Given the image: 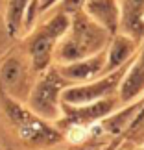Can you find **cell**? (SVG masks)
<instances>
[{
	"mask_svg": "<svg viewBox=\"0 0 144 150\" xmlns=\"http://www.w3.org/2000/svg\"><path fill=\"white\" fill-rule=\"evenodd\" d=\"M63 87L61 78L55 72H50L35 87L32 95V108L44 117H55L57 113V95Z\"/></svg>",
	"mask_w": 144,
	"mask_h": 150,
	"instance_id": "6da1fadb",
	"label": "cell"
},
{
	"mask_svg": "<svg viewBox=\"0 0 144 150\" xmlns=\"http://www.w3.org/2000/svg\"><path fill=\"white\" fill-rule=\"evenodd\" d=\"M87 11L105 30H114L118 24V8L114 0H87Z\"/></svg>",
	"mask_w": 144,
	"mask_h": 150,
	"instance_id": "5b68a950",
	"label": "cell"
},
{
	"mask_svg": "<svg viewBox=\"0 0 144 150\" xmlns=\"http://www.w3.org/2000/svg\"><path fill=\"white\" fill-rule=\"evenodd\" d=\"M124 28L133 37H140L144 32V0L124 2Z\"/></svg>",
	"mask_w": 144,
	"mask_h": 150,
	"instance_id": "8992f818",
	"label": "cell"
},
{
	"mask_svg": "<svg viewBox=\"0 0 144 150\" xmlns=\"http://www.w3.org/2000/svg\"><path fill=\"white\" fill-rule=\"evenodd\" d=\"M24 2L26 0H11V11H9V22H11V30L19 24L20 13L24 9Z\"/></svg>",
	"mask_w": 144,
	"mask_h": 150,
	"instance_id": "4fadbf2b",
	"label": "cell"
},
{
	"mask_svg": "<svg viewBox=\"0 0 144 150\" xmlns=\"http://www.w3.org/2000/svg\"><path fill=\"white\" fill-rule=\"evenodd\" d=\"M113 109V100H100V102H89L81 104V108L72 109L70 115L78 122H91V120L102 119Z\"/></svg>",
	"mask_w": 144,
	"mask_h": 150,
	"instance_id": "9c48e42d",
	"label": "cell"
},
{
	"mask_svg": "<svg viewBox=\"0 0 144 150\" xmlns=\"http://www.w3.org/2000/svg\"><path fill=\"white\" fill-rule=\"evenodd\" d=\"M70 39L83 50L85 56H89L103 45L105 33L102 32V28L96 22L87 21V19H78L74 22V33Z\"/></svg>",
	"mask_w": 144,
	"mask_h": 150,
	"instance_id": "3957f363",
	"label": "cell"
},
{
	"mask_svg": "<svg viewBox=\"0 0 144 150\" xmlns=\"http://www.w3.org/2000/svg\"><path fill=\"white\" fill-rule=\"evenodd\" d=\"M103 67H105V57L102 56L91 57V59H81L70 67H67L65 76L72 80H87V78H93L100 71H103Z\"/></svg>",
	"mask_w": 144,
	"mask_h": 150,
	"instance_id": "ba28073f",
	"label": "cell"
},
{
	"mask_svg": "<svg viewBox=\"0 0 144 150\" xmlns=\"http://www.w3.org/2000/svg\"><path fill=\"white\" fill-rule=\"evenodd\" d=\"M131 52H133V43L126 37H117L111 47V52H109V57H107V65L103 67V71H113V69L120 67L131 56Z\"/></svg>",
	"mask_w": 144,
	"mask_h": 150,
	"instance_id": "30bf717a",
	"label": "cell"
},
{
	"mask_svg": "<svg viewBox=\"0 0 144 150\" xmlns=\"http://www.w3.org/2000/svg\"><path fill=\"white\" fill-rule=\"evenodd\" d=\"M54 39L55 37H52V35H48L46 32H43L41 35L33 41V45H32V56H33V61H35V67L37 69H43L48 63Z\"/></svg>",
	"mask_w": 144,
	"mask_h": 150,
	"instance_id": "8fae6325",
	"label": "cell"
},
{
	"mask_svg": "<svg viewBox=\"0 0 144 150\" xmlns=\"http://www.w3.org/2000/svg\"><path fill=\"white\" fill-rule=\"evenodd\" d=\"M85 137H87V130H85V126H81V124L74 126V128L68 132V139L72 143H81V141H85Z\"/></svg>",
	"mask_w": 144,
	"mask_h": 150,
	"instance_id": "5bb4252c",
	"label": "cell"
},
{
	"mask_svg": "<svg viewBox=\"0 0 144 150\" xmlns=\"http://www.w3.org/2000/svg\"><path fill=\"white\" fill-rule=\"evenodd\" d=\"M8 108V115L11 117L15 124H19V130H20V135L26 137L28 141H33V143H46V141H54L55 139V134H52V130H48L46 126H43L39 120L32 119V115H28L26 111H22L19 106H15L13 102L6 104Z\"/></svg>",
	"mask_w": 144,
	"mask_h": 150,
	"instance_id": "7a4b0ae2",
	"label": "cell"
},
{
	"mask_svg": "<svg viewBox=\"0 0 144 150\" xmlns=\"http://www.w3.org/2000/svg\"><path fill=\"white\" fill-rule=\"evenodd\" d=\"M144 89V50L140 59L135 63V67H131L128 76L124 78L122 87H120V96L124 100H131Z\"/></svg>",
	"mask_w": 144,
	"mask_h": 150,
	"instance_id": "52a82bcc",
	"label": "cell"
},
{
	"mask_svg": "<svg viewBox=\"0 0 144 150\" xmlns=\"http://www.w3.org/2000/svg\"><path fill=\"white\" fill-rule=\"evenodd\" d=\"M22 76H24V67L20 65V61L17 59H9L6 65L2 67V72H0V82L6 89H11L15 85L20 83Z\"/></svg>",
	"mask_w": 144,
	"mask_h": 150,
	"instance_id": "7c38bea8",
	"label": "cell"
},
{
	"mask_svg": "<svg viewBox=\"0 0 144 150\" xmlns=\"http://www.w3.org/2000/svg\"><path fill=\"white\" fill-rule=\"evenodd\" d=\"M117 80H118V74H114L113 78L100 80V82H96V83L81 85V87H72V89L65 91L63 98H65V102L72 104V106H81V104L94 102L96 98L105 96L109 91L113 89V85L117 83Z\"/></svg>",
	"mask_w": 144,
	"mask_h": 150,
	"instance_id": "277c9868",
	"label": "cell"
}]
</instances>
